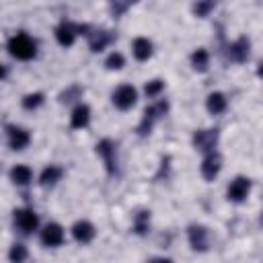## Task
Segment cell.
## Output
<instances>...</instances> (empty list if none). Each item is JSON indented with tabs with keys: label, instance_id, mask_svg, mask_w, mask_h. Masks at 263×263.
<instances>
[{
	"label": "cell",
	"instance_id": "6da1fadb",
	"mask_svg": "<svg viewBox=\"0 0 263 263\" xmlns=\"http://www.w3.org/2000/svg\"><path fill=\"white\" fill-rule=\"evenodd\" d=\"M8 51L16 60H33L37 53V43L27 35V33H16L14 37L8 39Z\"/></svg>",
	"mask_w": 263,
	"mask_h": 263
},
{
	"label": "cell",
	"instance_id": "7a4b0ae2",
	"mask_svg": "<svg viewBox=\"0 0 263 263\" xmlns=\"http://www.w3.org/2000/svg\"><path fill=\"white\" fill-rule=\"evenodd\" d=\"M166 111H168V103H166V101H158V103L146 107V111H144V115H142V121H140V125H138V134H140V136L150 134L154 121L160 119Z\"/></svg>",
	"mask_w": 263,
	"mask_h": 263
},
{
	"label": "cell",
	"instance_id": "3957f363",
	"mask_svg": "<svg viewBox=\"0 0 263 263\" xmlns=\"http://www.w3.org/2000/svg\"><path fill=\"white\" fill-rule=\"evenodd\" d=\"M136 101H138V90L132 84H121L113 92V105L117 109H121V111L132 109L136 105Z\"/></svg>",
	"mask_w": 263,
	"mask_h": 263
},
{
	"label": "cell",
	"instance_id": "277c9868",
	"mask_svg": "<svg viewBox=\"0 0 263 263\" xmlns=\"http://www.w3.org/2000/svg\"><path fill=\"white\" fill-rule=\"evenodd\" d=\"M12 214H14V226H16L23 234H31V232L37 228V224H39L37 214H35L33 210H29V208L14 210Z\"/></svg>",
	"mask_w": 263,
	"mask_h": 263
},
{
	"label": "cell",
	"instance_id": "5b68a950",
	"mask_svg": "<svg viewBox=\"0 0 263 263\" xmlns=\"http://www.w3.org/2000/svg\"><path fill=\"white\" fill-rule=\"evenodd\" d=\"M187 234H189V245H191L193 251H199V253L208 251L210 232H208L205 226H201V224H191L189 230H187Z\"/></svg>",
	"mask_w": 263,
	"mask_h": 263
},
{
	"label": "cell",
	"instance_id": "8992f818",
	"mask_svg": "<svg viewBox=\"0 0 263 263\" xmlns=\"http://www.w3.org/2000/svg\"><path fill=\"white\" fill-rule=\"evenodd\" d=\"M97 154L103 158L105 166H107V173L109 175H115L117 173V160H115V144L111 140H101L97 144Z\"/></svg>",
	"mask_w": 263,
	"mask_h": 263
},
{
	"label": "cell",
	"instance_id": "52a82bcc",
	"mask_svg": "<svg viewBox=\"0 0 263 263\" xmlns=\"http://www.w3.org/2000/svg\"><path fill=\"white\" fill-rule=\"evenodd\" d=\"M218 142V129H197L193 134V144L201 152H214V146Z\"/></svg>",
	"mask_w": 263,
	"mask_h": 263
},
{
	"label": "cell",
	"instance_id": "ba28073f",
	"mask_svg": "<svg viewBox=\"0 0 263 263\" xmlns=\"http://www.w3.org/2000/svg\"><path fill=\"white\" fill-rule=\"evenodd\" d=\"M249 191H251V179H249V177H236V179L228 185V199L238 203V201L247 199Z\"/></svg>",
	"mask_w": 263,
	"mask_h": 263
},
{
	"label": "cell",
	"instance_id": "9c48e42d",
	"mask_svg": "<svg viewBox=\"0 0 263 263\" xmlns=\"http://www.w3.org/2000/svg\"><path fill=\"white\" fill-rule=\"evenodd\" d=\"M6 134H8V146L12 150H23L29 146L31 142V134L23 127H16V125H8L6 127Z\"/></svg>",
	"mask_w": 263,
	"mask_h": 263
},
{
	"label": "cell",
	"instance_id": "30bf717a",
	"mask_svg": "<svg viewBox=\"0 0 263 263\" xmlns=\"http://www.w3.org/2000/svg\"><path fill=\"white\" fill-rule=\"evenodd\" d=\"M222 168V156L218 152H210L201 162V175L205 181H214Z\"/></svg>",
	"mask_w": 263,
	"mask_h": 263
},
{
	"label": "cell",
	"instance_id": "8fae6325",
	"mask_svg": "<svg viewBox=\"0 0 263 263\" xmlns=\"http://www.w3.org/2000/svg\"><path fill=\"white\" fill-rule=\"evenodd\" d=\"M41 242L45 247H60L64 242V228L55 222L47 224L43 230H41Z\"/></svg>",
	"mask_w": 263,
	"mask_h": 263
},
{
	"label": "cell",
	"instance_id": "7c38bea8",
	"mask_svg": "<svg viewBox=\"0 0 263 263\" xmlns=\"http://www.w3.org/2000/svg\"><path fill=\"white\" fill-rule=\"evenodd\" d=\"M95 234H97L95 226H92L90 222H86V220H80V222H76V224L72 226V236H74L76 242H80V245H88V242L95 238Z\"/></svg>",
	"mask_w": 263,
	"mask_h": 263
},
{
	"label": "cell",
	"instance_id": "4fadbf2b",
	"mask_svg": "<svg viewBox=\"0 0 263 263\" xmlns=\"http://www.w3.org/2000/svg\"><path fill=\"white\" fill-rule=\"evenodd\" d=\"M76 33H78V27H74L72 23H66V21L55 27V39L62 47H70L76 39Z\"/></svg>",
	"mask_w": 263,
	"mask_h": 263
},
{
	"label": "cell",
	"instance_id": "5bb4252c",
	"mask_svg": "<svg viewBox=\"0 0 263 263\" xmlns=\"http://www.w3.org/2000/svg\"><path fill=\"white\" fill-rule=\"evenodd\" d=\"M249 47H251V41H249L247 37H240L238 41L230 43V47H228V58H230L232 62H245V60L249 58Z\"/></svg>",
	"mask_w": 263,
	"mask_h": 263
},
{
	"label": "cell",
	"instance_id": "9a60e30c",
	"mask_svg": "<svg viewBox=\"0 0 263 263\" xmlns=\"http://www.w3.org/2000/svg\"><path fill=\"white\" fill-rule=\"evenodd\" d=\"M111 41H113V33H111V31H105V29L92 31V33L88 35V45H90L92 51H103Z\"/></svg>",
	"mask_w": 263,
	"mask_h": 263
},
{
	"label": "cell",
	"instance_id": "2e32d148",
	"mask_svg": "<svg viewBox=\"0 0 263 263\" xmlns=\"http://www.w3.org/2000/svg\"><path fill=\"white\" fill-rule=\"evenodd\" d=\"M132 51H134V58L136 60L144 62V60H148L152 55V41H148L146 37H138L132 43Z\"/></svg>",
	"mask_w": 263,
	"mask_h": 263
},
{
	"label": "cell",
	"instance_id": "e0dca14e",
	"mask_svg": "<svg viewBox=\"0 0 263 263\" xmlns=\"http://www.w3.org/2000/svg\"><path fill=\"white\" fill-rule=\"evenodd\" d=\"M90 121V109L86 105H78L74 111H72V117H70V125L74 129H82L86 127Z\"/></svg>",
	"mask_w": 263,
	"mask_h": 263
},
{
	"label": "cell",
	"instance_id": "ac0fdd59",
	"mask_svg": "<svg viewBox=\"0 0 263 263\" xmlns=\"http://www.w3.org/2000/svg\"><path fill=\"white\" fill-rule=\"evenodd\" d=\"M226 97L222 95V92H212V95H208V101H205V107H208V111L212 113V115H220V113H224L226 111Z\"/></svg>",
	"mask_w": 263,
	"mask_h": 263
},
{
	"label": "cell",
	"instance_id": "d6986e66",
	"mask_svg": "<svg viewBox=\"0 0 263 263\" xmlns=\"http://www.w3.org/2000/svg\"><path fill=\"white\" fill-rule=\"evenodd\" d=\"M62 175H64V171L60 168V166H55V164H49V166H45L43 171H41V177H39V183L41 185H55L60 179H62Z\"/></svg>",
	"mask_w": 263,
	"mask_h": 263
},
{
	"label": "cell",
	"instance_id": "ffe728a7",
	"mask_svg": "<svg viewBox=\"0 0 263 263\" xmlns=\"http://www.w3.org/2000/svg\"><path fill=\"white\" fill-rule=\"evenodd\" d=\"M31 177H33V173H31V168H29L27 164H16V166H12V171H10V179H12V183H16V185H27V183L31 181Z\"/></svg>",
	"mask_w": 263,
	"mask_h": 263
},
{
	"label": "cell",
	"instance_id": "44dd1931",
	"mask_svg": "<svg viewBox=\"0 0 263 263\" xmlns=\"http://www.w3.org/2000/svg\"><path fill=\"white\" fill-rule=\"evenodd\" d=\"M208 64H210V55H208V51L203 47H199V49H195L191 53V66L197 72H205L208 70Z\"/></svg>",
	"mask_w": 263,
	"mask_h": 263
},
{
	"label": "cell",
	"instance_id": "7402d4cb",
	"mask_svg": "<svg viewBox=\"0 0 263 263\" xmlns=\"http://www.w3.org/2000/svg\"><path fill=\"white\" fill-rule=\"evenodd\" d=\"M148 226H150V212H146V210L138 212V216L134 220V230L138 234H146L148 232Z\"/></svg>",
	"mask_w": 263,
	"mask_h": 263
},
{
	"label": "cell",
	"instance_id": "603a6c76",
	"mask_svg": "<svg viewBox=\"0 0 263 263\" xmlns=\"http://www.w3.org/2000/svg\"><path fill=\"white\" fill-rule=\"evenodd\" d=\"M27 247L25 245H21V242H14L12 247H10V251H8V259H10V263H25V259H27Z\"/></svg>",
	"mask_w": 263,
	"mask_h": 263
},
{
	"label": "cell",
	"instance_id": "cb8c5ba5",
	"mask_svg": "<svg viewBox=\"0 0 263 263\" xmlns=\"http://www.w3.org/2000/svg\"><path fill=\"white\" fill-rule=\"evenodd\" d=\"M43 101H45L43 92H31V95H25V97H23V107L29 109V111H33V109H37L39 105H43Z\"/></svg>",
	"mask_w": 263,
	"mask_h": 263
},
{
	"label": "cell",
	"instance_id": "d4e9b609",
	"mask_svg": "<svg viewBox=\"0 0 263 263\" xmlns=\"http://www.w3.org/2000/svg\"><path fill=\"white\" fill-rule=\"evenodd\" d=\"M123 64H125V60H123V55H121L119 51L109 53V58L105 60V66H107L109 70H121V68H123Z\"/></svg>",
	"mask_w": 263,
	"mask_h": 263
},
{
	"label": "cell",
	"instance_id": "484cf974",
	"mask_svg": "<svg viewBox=\"0 0 263 263\" xmlns=\"http://www.w3.org/2000/svg\"><path fill=\"white\" fill-rule=\"evenodd\" d=\"M162 88H164V82L162 80H150V82H146V86H144V90H146V95L148 97H158L160 92H162Z\"/></svg>",
	"mask_w": 263,
	"mask_h": 263
},
{
	"label": "cell",
	"instance_id": "4316f807",
	"mask_svg": "<svg viewBox=\"0 0 263 263\" xmlns=\"http://www.w3.org/2000/svg\"><path fill=\"white\" fill-rule=\"evenodd\" d=\"M210 10H214V2H197V4H193V12L197 16H208Z\"/></svg>",
	"mask_w": 263,
	"mask_h": 263
},
{
	"label": "cell",
	"instance_id": "83f0119b",
	"mask_svg": "<svg viewBox=\"0 0 263 263\" xmlns=\"http://www.w3.org/2000/svg\"><path fill=\"white\" fill-rule=\"evenodd\" d=\"M80 92H82V88H80V86H70L66 92H62V95H60V99L68 103V101H74V99H76Z\"/></svg>",
	"mask_w": 263,
	"mask_h": 263
},
{
	"label": "cell",
	"instance_id": "f1b7e54d",
	"mask_svg": "<svg viewBox=\"0 0 263 263\" xmlns=\"http://www.w3.org/2000/svg\"><path fill=\"white\" fill-rule=\"evenodd\" d=\"M111 8H113V12H115V16H117V14H121V12L127 8V4H113Z\"/></svg>",
	"mask_w": 263,
	"mask_h": 263
},
{
	"label": "cell",
	"instance_id": "f546056e",
	"mask_svg": "<svg viewBox=\"0 0 263 263\" xmlns=\"http://www.w3.org/2000/svg\"><path fill=\"white\" fill-rule=\"evenodd\" d=\"M148 263H173L171 259H166V257H156V259H150Z\"/></svg>",
	"mask_w": 263,
	"mask_h": 263
},
{
	"label": "cell",
	"instance_id": "4dcf8cb0",
	"mask_svg": "<svg viewBox=\"0 0 263 263\" xmlns=\"http://www.w3.org/2000/svg\"><path fill=\"white\" fill-rule=\"evenodd\" d=\"M4 76H6V68H4V66H2V64H0V80H2V78H4Z\"/></svg>",
	"mask_w": 263,
	"mask_h": 263
}]
</instances>
